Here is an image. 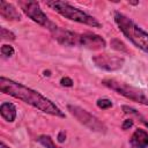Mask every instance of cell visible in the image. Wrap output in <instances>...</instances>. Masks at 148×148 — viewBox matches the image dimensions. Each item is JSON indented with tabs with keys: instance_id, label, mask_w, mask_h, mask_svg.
Segmentation results:
<instances>
[{
	"instance_id": "6da1fadb",
	"label": "cell",
	"mask_w": 148,
	"mask_h": 148,
	"mask_svg": "<svg viewBox=\"0 0 148 148\" xmlns=\"http://www.w3.org/2000/svg\"><path fill=\"white\" fill-rule=\"evenodd\" d=\"M0 90L9 96H13L31 106L38 109L39 111H42L44 113L65 118V113L51 99L46 98L40 92L20 83V82H16L14 80L1 76L0 77Z\"/></svg>"
},
{
	"instance_id": "7a4b0ae2",
	"label": "cell",
	"mask_w": 148,
	"mask_h": 148,
	"mask_svg": "<svg viewBox=\"0 0 148 148\" xmlns=\"http://www.w3.org/2000/svg\"><path fill=\"white\" fill-rule=\"evenodd\" d=\"M114 22L127 39H130L136 47L148 54V34L145 30H142L135 22L119 12L114 13Z\"/></svg>"
},
{
	"instance_id": "3957f363",
	"label": "cell",
	"mask_w": 148,
	"mask_h": 148,
	"mask_svg": "<svg viewBox=\"0 0 148 148\" xmlns=\"http://www.w3.org/2000/svg\"><path fill=\"white\" fill-rule=\"evenodd\" d=\"M46 6L51 7L57 13H59L61 16H64L65 18H68L71 21L87 24L92 28H102V23L97 18H95L94 16L84 13L83 10H81L76 7H73L68 2L53 0V1H46Z\"/></svg>"
},
{
	"instance_id": "277c9868",
	"label": "cell",
	"mask_w": 148,
	"mask_h": 148,
	"mask_svg": "<svg viewBox=\"0 0 148 148\" xmlns=\"http://www.w3.org/2000/svg\"><path fill=\"white\" fill-rule=\"evenodd\" d=\"M102 83L110 88L111 90L123 95L124 97L133 101V102H138L140 104H143V105H148V97L141 91L139 90L138 88L135 87H132L130 84H126L125 82H120V81H117L114 79H106V80H103Z\"/></svg>"
},
{
	"instance_id": "5b68a950",
	"label": "cell",
	"mask_w": 148,
	"mask_h": 148,
	"mask_svg": "<svg viewBox=\"0 0 148 148\" xmlns=\"http://www.w3.org/2000/svg\"><path fill=\"white\" fill-rule=\"evenodd\" d=\"M18 6L21 7V9L23 10V13L31 18L34 22H36L37 24L49 29L51 32L56 31L58 29L57 24L54 22H52L46 14L42 10V8L39 7V3L36 1H18Z\"/></svg>"
},
{
	"instance_id": "8992f818",
	"label": "cell",
	"mask_w": 148,
	"mask_h": 148,
	"mask_svg": "<svg viewBox=\"0 0 148 148\" xmlns=\"http://www.w3.org/2000/svg\"><path fill=\"white\" fill-rule=\"evenodd\" d=\"M67 110L69 111V113L76 118L82 125L87 126L89 130L94 131V132H99V133H104L106 131L105 125L95 116H92L91 113H89L87 110L76 106V105H67Z\"/></svg>"
},
{
	"instance_id": "52a82bcc",
	"label": "cell",
	"mask_w": 148,
	"mask_h": 148,
	"mask_svg": "<svg viewBox=\"0 0 148 148\" xmlns=\"http://www.w3.org/2000/svg\"><path fill=\"white\" fill-rule=\"evenodd\" d=\"M94 64L105 71H117L121 68L124 65V58L116 54H109V53H101L92 57Z\"/></svg>"
},
{
	"instance_id": "ba28073f",
	"label": "cell",
	"mask_w": 148,
	"mask_h": 148,
	"mask_svg": "<svg viewBox=\"0 0 148 148\" xmlns=\"http://www.w3.org/2000/svg\"><path fill=\"white\" fill-rule=\"evenodd\" d=\"M79 45L83 46L88 50H102L106 46V42L104 38L99 35L92 34V32H86V34H80V40Z\"/></svg>"
},
{
	"instance_id": "9c48e42d",
	"label": "cell",
	"mask_w": 148,
	"mask_h": 148,
	"mask_svg": "<svg viewBox=\"0 0 148 148\" xmlns=\"http://www.w3.org/2000/svg\"><path fill=\"white\" fill-rule=\"evenodd\" d=\"M54 39L60 43L61 45H66V46H75L79 45V40H80V34L73 32V31H68V30H64L58 28L56 31L52 32Z\"/></svg>"
},
{
	"instance_id": "30bf717a",
	"label": "cell",
	"mask_w": 148,
	"mask_h": 148,
	"mask_svg": "<svg viewBox=\"0 0 148 148\" xmlns=\"http://www.w3.org/2000/svg\"><path fill=\"white\" fill-rule=\"evenodd\" d=\"M0 15L9 21H20L21 20V14L18 10L9 2L1 0L0 1Z\"/></svg>"
},
{
	"instance_id": "8fae6325",
	"label": "cell",
	"mask_w": 148,
	"mask_h": 148,
	"mask_svg": "<svg viewBox=\"0 0 148 148\" xmlns=\"http://www.w3.org/2000/svg\"><path fill=\"white\" fill-rule=\"evenodd\" d=\"M132 148H147L148 147V133L145 130L138 128L130 139Z\"/></svg>"
},
{
	"instance_id": "7c38bea8",
	"label": "cell",
	"mask_w": 148,
	"mask_h": 148,
	"mask_svg": "<svg viewBox=\"0 0 148 148\" xmlns=\"http://www.w3.org/2000/svg\"><path fill=\"white\" fill-rule=\"evenodd\" d=\"M0 113H1V117L6 121L12 123L16 118V108L14 104H12L9 102H5L0 106Z\"/></svg>"
},
{
	"instance_id": "4fadbf2b",
	"label": "cell",
	"mask_w": 148,
	"mask_h": 148,
	"mask_svg": "<svg viewBox=\"0 0 148 148\" xmlns=\"http://www.w3.org/2000/svg\"><path fill=\"white\" fill-rule=\"evenodd\" d=\"M44 147H46V148H60V147H58L54 142H53V140H52V138L50 136V135H40V136H38V139H37Z\"/></svg>"
},
{
	"instance_id": "5bb4252c",
	"label": "cell",
	"mask_w": 148,
	"mask_h": 148,
	"mask_svg": "<svg viewBox=\"0 0 148 148\" xmlns=\"http://www.w3.org/2000/svg\"><path fill=\"white\" fill-rule=\"evenodd\" d=\"M123 110H124V112H125V113L133 114V116H135L136 118H139V119H140V121H141L143 125H146V126L148 127V121H147V120H146V119H145V118H143V117H142V116H141V114H140L135 109L130 108V106H127V105H124V106H123Z\"/></svg>"
},
{
	"instance_id": "9a60e30c",
	"label": "cell",
	"mask_w": 148,
	"mask_h": 148,
	"mask_svg": "<svg viewBox=\"0 0 148 148\" xmlns=\"http://www.w3.org/2000/svg\"><path fill=\"white\" fill-rule=\"evenodd\" d=\"M1 38L3 40H14L15 39V35L12 31L7 30L6 28H1Z\"/></svg>"
},
{
	"instance_id": "2e32d148",
	"label": "cell",
	"mask_w": 148,
	"mask_h": 148,
	"mask_svg": "<svg viewBox=\"0 0 148 148\" xmlns=\"http://www.w3.org/2000/svg\"><path fill=\"white\" fill-rule=\"evenodd\" d=\"M97 106L99 109H109L112 106V102L110 99H106V98H101L97 101Z\"/></svg>"
},
{
	"instance_id": "e0dca14e",
	"label": "cell",
	"mask_w": 148,
	"mask_h": 148,
	"mask_svg": "<svg viewBox=\"0 0 148 148\" xmlns=\"http://www.w3.org/2000/svg\"><path fill=\"white\" fill-rule=\"evenodd\" d=\"M14 49H13V46H10V45H2L1 46V53H2V56H6V57H12L13 54H14Z\"/></svg>"
},
{
	"instance_id": "ac0fdd59",
	"label": "cell",
	"mask_w": 148,
	"mask_h": 148,
	"mask_svg": "<svg viewBox=\"0 0 148 148\" xmlns=\"http://www.w3.org/2000/svg\"><path fill=\"white\" fill-rule=\"evenodd\" d=\"M60 83H61L62 86H65V87H72V86H73V81H72L69 77H62V79L60 80Z\"/></svg>"
},
{
	"instance_id": "d6986e66",
	"label": "cell",
	"mask_w": 148,
	"mask_h": 148,
	"mask_svg": "<svg viewBox=\"0 0 148 148\" xmlns=\"http://www.w3.org/2000/svg\"><path fill=\"white\" fill-rule=\"evenodd\" d=\"M132 125H133V120H132V119H126V120L124 121V124H123V130H127V128H130Z\"/></svg>"
},
{
	"instance_id": "ffe728a7",
	"label": "cell",
	"mask_w": 148,
	"mask_h": 148,
	"mask_svg": "<svg viewBox=\"0 0 148 148\" xmlns=\"http://www.w3.org/2000/svg\"><path fill=\"white\" fill-rule=\"evenodd\" d=\"M116 43L118 44L117 46H114V49H116V50H119V51H120V50H121V51H127V50L125 49V45H124V44H123V43H121L120 40L116 39Z\"/></svg>"
},
{
	"instance_id": "44dd1931",
	"label": "cell",
	"mask_w": 148,
	"mask_h": 148,
	"mask_svg": "<svg viewBox=\"0 0 148 148\" xmlns=\"http://www.w3.org/2000/svg\"><path fill=\"white\" fill-rule=\"evenodd\" d=\"M65 138H66L65 132H60V133H59V136H58V140H59L60 142H62V141L65 140Z\"/></svg>"
},
{
	"instance_id": "7402d4cb",
	"label": "cell",
	"mask_w": 148,
	"mask_h": 148,
	"mask_svg": "<svg viewBox=\"0 0 148 148\" xmlns=\"http://www.w3.org/2000/svg\"><path fill=\"white\" fill-rule=\"evenodd\" d=\"M0 148H9L7 145H5V142H1L0 143Z\"/></svg>"
}]
</instances>
